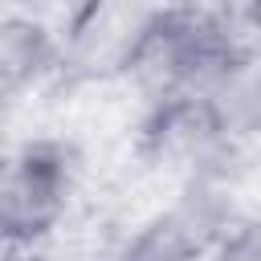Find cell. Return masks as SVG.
<instances>
[{
  "mask_svg": "<svg viewBox=\"0 0 261 261\" xmlns=\"http://www.w3.org/2000/svg\"><path fill=\"white\" fill-rule=\"evenodd\" d=\"M208 261H261V220H237L220 232Z\"/></svg>",
  "mask_w": 261,
  "mask_h": 261,
  "instance_id": "3957f363",
  "label": "cell"
},
{
  "mask_svg": "<svg viewBox=\"0 0 261 261\" xmlns=\"http://www.w3.org/2000/svg\"><path fill=\"white\" fill-rule=\"evenodd\" d=\"M261 61V4L147 8L126 69L151 102L232 98Z\"/></svg>",
  "mask_w": 261,
  "mask_h": 261,
  "instance_id": "6da1fadb",
  "label": "cell"
},
{
  "mask_svg": "<svg viewBox=\"0 0 261 261\" xmlns=\"http://www.w3.org/2000/svg\"><path fill=\"white\" fill-rule=\"evenodd\" d=\"M232 110H237V126H241V130L261 135V61H257V69L245 77V86L237 90Z\"/></svg>",
  "mask_w": 261,
  "mask_h": 261,
  "instance_id": "277c9868",
  "label": "cell"
},
{
  "mask_svg": "<svg viewBox=\"0 0 261 261\" xmlns=\"http://www.w3.org/2000/svg\"><path fill=\"white\" fill-rule=\"evenodd\" d=\"M77 163L65 143L29 139L4 163V232L8 245H37L69 208Z\"/></svg>",
  "mask_w": 261,
  "mask_h": 261,
  "instance_id": "7a4b0ae2",
  "label": "cell"
}]
</instances>
